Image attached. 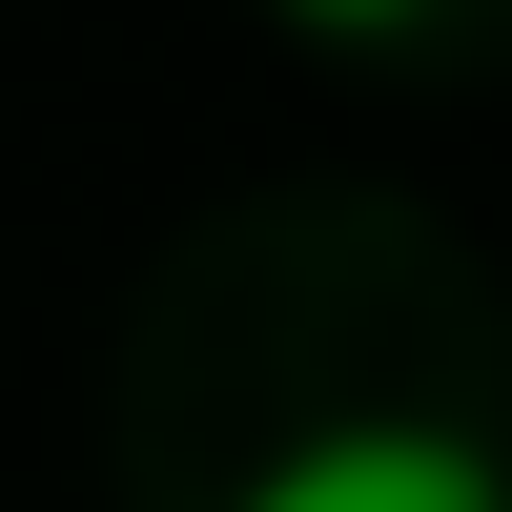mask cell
Here are the masks:
<instances>
[{
  "instance_id": "cell-1",
  "label": "cell",
  "mask_w": 512,
  "mask_h": 512,
  "mask_svg": "<svg viewBox=\"0 0 512 512\" xmlns=\"http://www.w3.org/2000/svg\"><path fill=\"white\" fill-rule=\"evenodd\" d=\"M246 512H512L472 431H308L287 472H246Z\"/></svg>"
},
{
  "instance_id": "cell-2",
  "label": "cell",
  "mask_w": 512,
  "mask_h": 512,
  "mask_svg": "<svg viewBox=\"0 0 512 512\" xmlns=\"http://www.w3.org/2000/svg\"><path fill=\"white\" fill-rule=\"evenodd\" d=\"M287 21H328V41H410L431 0H287Z\"/></svg>"
}]
</instances>
